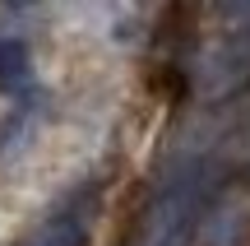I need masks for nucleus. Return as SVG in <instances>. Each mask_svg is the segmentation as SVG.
Wrapping results in <instances>:
<instances>
[{
    "mask_svg": "<svg viewBox=\"0 0 250 246\" xmlns=\"http://www.w3.org/2000/svg\"><path fill=\"white\" fill-rule=\"evenodd\" d=\"M42 116H46V93L42 89H23L14 98V107L5 112V121H0V163H14V158H23L37 144Z\"/></svg>",
    "mask_w": 250,
    "mask_h": 246,
    "instance_id": "obj_1",
    "label": "nucleus"
},
{
    "mask_svg": "<svg viewBox=\"0 0 250 246\" xmlns=\"http://www.w3.org/2000/svg\"><path fill=\"white\" fill-rule=\"evenodd\" d=\"M93 195H98L93 186H83L79 195H70L23 246H83L88 242V223H93Z\"/></svg>",
    "mask_w": 250,
    "mask_h": 246,
    "instance_id": "obj_2",
    "label": "nucleus"
},
{
    "mask_svg": "<svg viewBox=\"0 0 250 246\" xmlns=\"http://www.w3.org/2000/svg\"><path fill=\"white\" fill-rule=\"evenodd\" d=\"M0 89L5 93L33 89V51L23 37H0Z\"/></svg>",
    "mask_w": 250,
    "mask_h": 246,
    "instance_id": "obj_3",
    "label": "nucleus"
}]
</instances>
